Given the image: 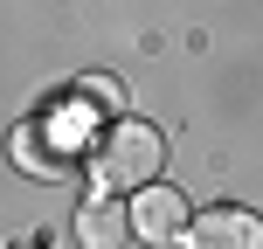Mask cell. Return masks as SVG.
Returning a JSON list of instances; mask_svg holds the SVG:
<instances>
[{
	"instance_id": "cell-1",
	"label": "cell",
	"mask_w": 263,
	"mask_h": 249,
	"mask_svg": "<svg viewBox=\"0 0 263 249\" xmlns=\"http://www.w3.org/2000/svg\"><path fill=\"white\" fill-rule=\"evenodd\" d=\"M97 166H104L111 187H153L159 166H166V139H159V125H139V118L111 125V139H104V152H97Z\"/></svg>"
},
{
	"instance_id": "cell-2",
	"label": "cell",
	"mask_w": 263,
	"mask_h": 249,
	"mask_svg": "<svg viewBox=\"0 0 263 249\" xmlns=\"http://www.w3.org/2000/svg\"><path fill=\"white\" fill-rule=\"evenodd\" d=\"M187 201L173 194V187H139V201H132V236L139 242H153V249H173V242H187Z\"/></svg>"
},
{
	"instance_id": "cell-3",
	"label": "cell",
	"mask_w": 263,
	"mask_h": 249,
	"mask_svg": "<svg viewBox=\"0 0 263 249\" xmlns=\"http://www.w3.org/2000/svg\"><path fill=\"white\" fill-rule=\"evenodd\" d=\"M187 249H263V215L250 208H208L187 228Z\"/></svg>"
},
{
	"instance_id": "cell-4",
	"label": "cell",
	"mask_w": 263,
	"mask_h": 249,
	"mask_svg": "<svg viewBox=\"0 0 263 249\" xmlns=\"http://www.w3.org/2000/svg\"><path fill=\"white\" fill-rule=\"evenodd\" d=\"M125 236H132V208L125 201H111V194L83 201V215H77V242L83 249H118Z\"/></svg>"
},
{
	"instance_id": "cell-5",
	"label": "cell",
	"mask_w": 263,
	"mask_h": 249,
	"mask_svg": "<svg viewBox=\"0 0 263 249\" xmlns=\"http://www.w3.org/2000/svg\"><path fill=\"white\" fill-rule=\"evenodd\" d=\"M77 97H83V104L118 111V104H125V83H118V76H83V83H77Z\"/></svg>"
}]
</instances>
